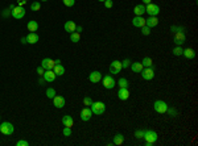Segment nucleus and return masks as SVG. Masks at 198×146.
I'll return each instance as SVG.
<instances>
[{
	"label": "nucleus",
	"mask_w": 198,
	"mask_h": 146,
	"mask_svg": "<svg viewBox=\"0 0 198 146\" xmlns=\"http://www.w3.org/2000/svg\"><path fill=\"white\" fill-rule=\"evenodd\" d=\"M90 109H91V112H92V115H97V116H100V115H103L104 112H106V104L104 103H102V101H92V104L90 105Z\"/></svg>",
	"instance_id": "obj_1"
},
{
	"label": "nucleus",
	"mask_w": 198,
	"mask_h": 146,
	"mask_svg": "<svg viewBox=\"0 0 198 146\" xmlns=\"http://www.w3.org/2000/svg\"><path fill=\"white\" fill-rule=\"evenodd\" d=\"M13 132H15V128H13V125L11 122L4 121L0 124V133H3L4 136H11Z\"/></svg>",
	"instance_id": "obj_2"
},
{
	"label": "nucleus",
	"mask_w": 198,
	"mask_h": 146,
	"mask_svg": "<svg viewBox=\"0 0 198 146\" xmlns=\"http://www.w3.org/2000/svg\"><path fill=\"white\" fill-rule=\"evenodd\" d=\"M153 108L157 113H166V111L169 107H168V104L164 100H156L153 103Z\"/></svg>",
	"instance_id": "obj_3"
},
{
	"label": "nucleus",
	"mask_w": 198,
	"mask_h": 146,
	"mask_svg": "<svg viewBox=\"0 0 198 146\" xmlns=\"http://www.w3.org/2000/svg\"><path fill=\"white\" fill-rule=\"evenodd\" d=\"M145 12L148 13V16H157L160 13V7L153 3H149L145 5Z\"/></svg>",
	"instance_id": "obj_4"
},
{
	"label": "nucleus",
	"mask_w": 198,
	"mask_h": 146,
	"mask_svg": "<svg viewBox=\"0 0 198 146\" xmlns=\"http://www.w3.org/2000/svg\"><path fill=\"white\" fill-rule=\"evenodd\" d=\"M140 74L143 76L144 80H152V79L154 78V69L153 67H144Z\"/></svg>",
	"instance_id": "obj_5"
},
{
	"label": "nucleus",
	"mask_w": 198,
	"mask_h": 146,
	"mask_svg": "<svg viewBox=\"0 0 198 146\" xmlns=\"http://www.w3.org/2000/svg\"><path fill=\"white\" fill-rule=\"evenodd\" d=\"M11 13H12V17L13 19L20 20V19H22L25 16V9H24V7H20L19 5V7H15Z\"/></svg>",
	"instance_id": "obj_6"
},
{
	"label": "nucleus",
	"mask_w": 198,
	"mask_h": 146,
	"mask_svg": "<svg viewBox=\"0 0 198 146\" xmlns=\"http://www.w3.org/2000/svg\"><path fill=\"white\" fill-rule=\"evenodd\" d=\"M185 41H186L185 33L184 32H176V34H174V37H173V42L176 44V46H181L182 44H185Z\"/></svg>",
	"instance_id": "obj_7"
},
{
	"label": "nucleus",
	"mask_w": 198,
	"mask_h": 146,
	"mask_svg": "<svg viewBox=\"0 0 198 146\" xmlns=\"http://www.w3.org/2000/svg\"><path fill=\"white\" fill-rule=\"evenodd\" d=\"M115 84H116V82H115V79L112 78V75H106L103 78V87L107 88V89H111L115 87Z\"/></svg>",
	"instance_id": "obj_8"
},
{
	"label": "nucleus",
	"mask_w": 198,
	"mask_h": 146,
	"mask_svg": "<svg viewBox=\"0 0 198 146\" xmlns=\"http://www.w3.org/2000/svg\"><path fill=\"white\" fill-rule=\"evenodd\" d=\"M143 138H145V141H148V142H156L157 141V138H158V136H157V133L154 130H145L144 132V137Z\"/></svg>",
	"instance_id": "obj_9"
},
{
	"label": "nucleus",
	"mask_w": 198,
	"mask_h": 146,
	"mask_svg": "<svg viewBox=\"0 0 198 146\" xmlns=\"http://www.w3.org/2000/svg\"><path fill=\"white\" fill-rule=\"evenodd\" d=\"M122 71V62L120 61H114L110 63V72L111 74H119Z\"/></svg>",
	"instance_id": "obj_10"
},
{
	"label": "nucleus",
	"mask_w": 198,
	"mask_h": 146,
	"mask_svg": "<svg viewBox=\"0 0 198 146\" xmlns=\"http://www.w3.org/2000/svg\"><path fill=\"white\" fill-rule=\"evenodd\" d=\"M91 116H92V112H91L90 108L85 107V108L81 111V120H82V121H88V120L91 118Z\"/></svg>",
	"instance_id": "obj_11"
},
{
	"label": "nucleus",
	"mask_w": 198,
	"mask_h": 146,
	"mask_svg": "<svg viewBox=\"0 0 198 146\" xmlns=\"http://www.w3.org/2000/svg\"><path fill=\"white\" fill-rule=\"evenodd\" d=\"M42 78L45 79V82L52 83V82H54V80H56L57 75L54 74V71H53V70H46V71L44 72V75H42Z\"/></svg>",
	"instance_id": "obj_12"
},
{
	"label": "nucleus",
	"mask_w": 198,
	"mask_h": 146,
	"mask_svg": "<svg viewBox=\"0 0 198 146\" xmlns=\"http://www.w3.org/2000/svg\"><path fill=\"white\" fill-rule=\"evenodd\" d=\"M54 61L50 58H44L41 62V66L45 69V70H53V67H54Z\"/></svg>",
	"instance_id": "obj_13"
},
{
	"label": "nucleus",
	"mask_w": 198,
	"mask_h": 146,
	"mask_svg": "<svg viewBox=\"0 0 198 146\" xmlns=\"http://www.w3.org/2000/svg\"><path fill=\"white\" fill-rule=\"evenodd\" d=\"M132 25L136 26V28H141V26L145 25V19L143 16H135L134 20H132Z\"/></svg>",
	"instance_id": "obj_14"
},
{
	"label": "nucleus",
	"mask_w": 198,
	"mask_h": 146,
	"mask_svg": "<svg viewBox=\"0 0 198 146\" xmlns=\"http://www.w3.org/2000/svg\"><path fill=\"white\" fill-rule=\"evenodd\" d=\"M53 104H54L56 108H64V105H65L64 96H57L56 95L54 98H53Z\"/></svg>",
	"instance_id": "obj_15"
},
{
	"label": "nucleus",
	"mask_w": 198,
	"mask_h": 146,
	"mask_svg": "<svg viewBox=\"0 0 198 146\" xmlns=\"http://www.w3.org/2000/svg\"><path fill=\"white\" fill-rule=\"evenodd\" d=\"M145 25L149 26V28H154V26L158 25V20L156 16H149L147 20H145Z\"/></svg>",
	"instance_id": "obj_16"
},
{
	"label": "nucleus",
	"mask_w": 198,
	"mask_h": 146,
	"mask_svg": "<svg viewBox=\"0 0 198 146\" xmlns=\"http://www.w3.org/2000/svg\"><path fill=\"white\" fill-rule=\"evenodd\" d=\"M102 79V74L99 71H92L90 75H88V80L91 83H98Z\"/></svg>",
	"instance_id": "obj_17"
},
{
	"label": "nucleus",
	"mask_w": 198,
	"mask_h": 146,
	"mask_svg": "<svg viewBox=\"0 0 198 146\" xmlns=\"http://www.w3.org/2000/svg\"><path fill=\"white\" fill-rule=\"evenodd\" d=\"M118 98L120 100H127L130 98V92H128V88H119L118 91Z\"/></svg>",
	"instance_id": "obj_18"
},
{
	"label": "nucleus",
	"mask_w": 198,
	"mask_h": 146,
	"mask_svg": "<svg viewBox=\"0 0 198 146\" xmlns=\"http://www.w3.org/2000/svg\"><path fill=\"white\" fill-rule=\"evenodd\" d=\"M26 38H28V44H37L38 42V39H40V37H38V34L37 33H34V32H31L28 36H26Z\"/></svg>",
	"instance_id": "obj_19"
},
{
	"label": "nucleus",
	"mask_w": 198,
	"mask_h": 146,
	"mask_svg": "<svg viewBox=\"0 0 198 146\" xmlns=\"http://www.w3.org/2000/svg\"><path fill=\"white\" fill-rule=\"evenodd\" d=\"M62 124H64V127H69V128H71L73 125H74V120H73L71 116L65 115L64 117H62Z\"/></svg>",
	"instance_id": "obj_20"
},
{
	"label": "nucleus",
	"mask_w": 198,
	"mask_h": 146,
	"mask_svg": "<svg viewBox=\"0 0 198 146\" xmlns=\"http://www.w3.org/2000/svg\"><path fill=\"white\" fill-rule=\"evenodd\" d=\"M64 28H65L66 32L73 33V32H75V29H77V25H75L74 21H66L65 25H64Z\"/></svg>",
	"instance_id": "obj_21"
},
{
	"label": "nucleus",
	"mask_w": 198,
	"mask_h": 146,
	"mask_svg": "<svg viewBox=\"0 0 198 146\" xmlns=\"http://www.w3.org/2000/svg\"><path fill=\"white\" fill-rule=\"evenodd\" d=\"M134 12H135V15L136 16H143L145 13V5L144 4H137L134 8Z\"/></svg>",
	"instance_id": "obj_22"
},
{
	"label": "nucleus",
	"mask_w": 198,
	"mask_h": 146,
	"mask_svg": "<svg viewBox=\"0 0 198 146\" xmlns=\"http://www.w3.org/2000/svg\"><path fill=\"white\" fill-rule=\"evenodd\" d=\"M182 55L185 58H188V59H193L194 57H196V53H194L193 49H185V50H182Z\"/></svg>",
	"instance_id": "obj_23"
},
{
	"label": "nucleus",
	"mask_w": 198,
	"mask_h": 146,
	"mask_svg": "<svg viewBox=\"0 0 198 146\" xmlns=\"http://www.w3.org/2000/svg\"><path fill=\"white\" fill-rule=\"evenodd\" d=\"M130 67L134 72H141V70L144 69V66L141 65V62H135V63H131Z\"/></svg>",
	"instance_id": "obj_24"
},
{
	"label": "nucleus",
	"mask_w": 198,
	"mask_h": 146,
	"mask_svg": "<svg viewBox=\"0 0 198 146\" xmlns=\"http://www.w3.org/2000/svg\"><path fill=\"white\" fill-rule=\"evenodd\" d=\"M53 71H54V74L57 76H61L65 74V67L62 65H54V67H53Z\"/></svg>",
	"instance_id": "obj_25"
},
{
	"label": "nucleus",
	"mask_w": 198,
	"mask_h": 146,
	"mask_svg": "<svg viewBox=\"0 0 198 146\" xmlns=\"http://www.w3.org/2000/svg\"><path fill=\"white\" fill-rule=\"evenodd\" d=\"M26 28H28L29 32H36L38 29V24L37 21H34V20H31V21L28 22V25H26Z\"/></svg>",
	"instance_id": "obj_26"
},
{
	"label": "nucleus",
	"mask_w": 198,
	"mask_h": 146,
	"mask_svg": "<svg viewBox=\"0 0 198 146\" xmlns=\"http://www.w3.org/2000/svg\"><path fill=\"white\" fill-rule=\"evenodd\" d=\"M123 142H124V136L119 133V134H116V136L114 137V142H112V144L119 146V145H123Z\"/></svg>",
	"instance_id": "obj_27"
},
{
	"label": "nucleus",
	"mask_w": 198,
	"mask_h": 146,
	"mask_svg": "<svg viewBox=\"0 0 198 146\" xmlns=\"http://www.w3.org/2000/svg\"><path fill=\"white\" fill-rule=\"evenodd\" d=\"M141 65H143L144 67H153V61H152V58H149V57H145L143 61H141Z\"/></svg>",
	"instance_id": "obj_28"
},
{
	"label": "nucleus",
	"mask_w": 198,
	"mask_h": 146,
	"mask_svg": "<svg viewBox=\"0 0 198 146\" xmlns=\"http://www.w3.org/2000/svg\"><path fill=\"white\" fill-rule=\"evenodd\" d=\"M118 84H119V87H120V88H128V87H130V83H128V80L125 78H120V79H119Z\"/></svg>",
	"instance_id": "obj_29"
},
{
	"label": "nucleus",
	"mask_w": 198,
	"mask_h": 146,
	"mask_svg": "<svg viewBox=\"0 0 198 146\" xmlns=\"http://www.w3.org/2000/svg\"><path fill=\"white\" fill-rule=\"evenodd\" d=\"M70 39H71V42L77 44V42H79V39H81V34L78 32H73V33H70Z\"/></svg>",
	"instance_id": "obj_30"
},
{
	"label": "nucleus",
	"mask_w": 198,
	"mask_h": 146,
	"mask_svg": "<svg viewBox=\"0 0 198 146\" xmlns=\"http://www.w3.org/2000/svg\"><path fill=\"white\" fill-rule=\"evenodd\" d=\"M182 50H184V49L181 48V46H176V48L172 50V53H173L176 57H180V55H182Z\"/></svg>",
	"instance_id": "obj_31"
},
{
	"label": "nucleus",
	"mask_w": 198,
	"mask_h": 146,
	"mask_svg": "<svg viewBox=\"0 0 198 146\" xmlns=\"http://www.w3.org/2000/svg\"><path fill=\"white\" fill-rule=\"evenodd\" d=\"M40 8H41L40 1H33L31 4V11H40Z\"/></svg>",
	"instance_id": "obj_32"
},
{
	"label": "nucleus",
	"mask_w": 198,
	"mask_h": 146,
	"mask_svg": "<svg viewBox=\"0 0 198 146\" xmlns=\"http://www.w3.org/2000/svg\"><path fill=\"white\" fill-rule=\"evenodd\" d=\"M46 96H48L49 99H53L56 96V89L54 88H48L46 89Z\"/></svg>",
	"instance_id": "obj_33"
},
{
	"label": "nucleus",
	"mask_w": 198,
	"mask_h": 146,
	"mask_svg": "<svg viewBox=\"0 0 198 146\" xmlns=\"http://www.w3.org/2000/svg\"><path fill=\"white\" fill-rule=\"evenodd\" d=\"M141 33H143L144 36H149L151 34V28L149 26H147V25L141 26Z\"/></svg>",
	"instance_id": "obj_34"
},
{
	"label": "nucleus",
	"mask_w": 198,
	"mask_h": 146,
	"mask_svg": "<svg viewBox=\"0 0 198 146\" xmlns=\"http://www.w3.org/2000/svg\"><path fill=\"white\" fill-rule=\"evenodd\" d=\"M131 59H128V58H125L123 62H122V69H127V67H130L131 66Z\"/></svg>",
	"instance_id": "obj_35"
},
{
	"label": "nucleus",
	"mask_w": 198,
	"mask_h": 146,
	"mask_svg": "<svg viewBox=\"0 0 198 146\" xmlns=\"http://www.w3.org/2000/svg\"><path fill=\"white\" fill-rule=\"evenodd\" d=\"M64 136H65V137H70V136H71V128L65 127L64 128Z\"/></svg>",
	"instance_id": "obj_36"
},
{
	"label": "nucleus",
	"mask_w": 198,
	"mask_h": 146,
	"mask_svg": "<svg viewBox=\"0 0 198 146\" xmlns=\"http://www.w3.org/2000/svg\"><path fill=\"white\" fill-rule=\"evenodd\" d=\"M144 132L145 130H140V129H139V130L135 132V137H136V138H143L144 137Z\"/></svg>",
	"instance_id": "obj_37"
},
{
	"label": "nucleus",
	"mask_w": 198,
	"mask_h": 146,
	"mask_svg": "<svg viewBox=\"0 0 198 146\" xmlns=\"http://www.w3.org/2000/svg\"><path fill=\"white\" fill-rule=\"evenodd\" d=\"M62 1H64V4L66 7H73L75 4V0H62Z\"/></svg>",
	"instance_id": "obj_38"
},
{
	"label": "nucleus",
	"mask_w": 198,
	"mask_h": 146,
	"mask_svg": "<svg viewBox=\"0 0 198 146\" xmlns=\"http://www.w3.org/2000/svg\"><path fill=\"white\" fill-rule=\"evenodd\" d=\"M16 145H17V146H28V145H29V142H28V141H25V140H20V141L16 142Z\"/></svg>",
	"instance_id": "obj_39"
},
{
	"label": "nucleus",
	"mask_w": 198,
	"mask_h": 146,
	"mask_svg": "<svg viewBox=\"0 0 198 146\" xmlns=\"http://www.w3.org/2000/svg\"><path fill=\"white\" fill-rule=\"evenodd\" d=\"M83 104L87 105V107H88V105H91V104H92L91 98H88V96H87V98H85V99H83Z\"/></svg>",
	"instance_id": "obj_40"
},
{
	"label": "nucleus",
	"mask_w": 198,
	"mask_h": 146,
	"mask_svg": "<svg viewBox=\"0 0 198 146\" xmlns=\"http://www.w3.org/2000/svg\"><path fill=\"white\" fill-rule=\"evenodd\" d=\"M104 7L106 8H112V0H104Z\"/></svg>",
	"instance_id": "obj_41"
},
{
	"label": "nucleus",
	"mask_w": 198,
	"mask_h": 146,
	"mask_svg": "<svg viewBox=\"0 0 198 146\" xmlns=\"http://www.w3.org/2000/svg\"><path fill=\"white\" fill-rule=\"evenodd\" d=\"M44 72H45V69L42 67V66H38V67H37V74L42 76V75H44Z\"/></svg>",
	"instance_id": "obj_42"
},
{
	"label": "nucleus",
	"mask_w": 198,
	"mask_h": 146,
	"mask_svg": "<svg viewBox=\"0 0 198 146\" xmlns=\"http://www.w3.org/2000/svg\"><path fill=\"white\" fill-rule=\"evenodd\" d=\"M170 29H172V32H174V31H177V32H184V29H182V28H178V26H174V25L172 26Z\"/></svg>",
	"instance_id": "obj_43"
},
{
	"label": "nucleus",
	"mask_w": 198,
	"mask_h": 146,
	"mask_svg": "<svg viewBox=\"0 0 198 146\" xmlns=\"http://www.w3.org/2000/svg\"><path fill=\"white\" fill-rule=\"evenodd\" d=\"M166 112H170L172 117H174V116H176V111H173V109H170V108H168V111H166Z\"/></svg>",
	"instance_id": "obj_44"
},
{
	"label": "nucleus",
	"mask_w": 198,
	"mask_h": 146,
	"mask_svg": "<svg viewBox=\"0 0 198 146\" xmlns=\"http://www.w3.org/2000/svg\"><path fill=\"white\" fill-rule=\"evenodd\" d=\"M26 3V0H17V4L20 5V7H22Z\"/></svg>",
	"instance_id": "obj_45"
},
{
	"label": "nucleus",
	"mask_w": 198,
	"mask_h": 146,
	"mask_svg": "<svg viewBox=\"0 0 198 146\" xmlns=\"http://www.w3.org/2000/svg\"><path fill=\"white\" fill-rule=\"evenodd\" d=\"M21 44H24V45L28 44V38H26V37H22V38H21Z\"/></svg>",
	"instance_id": "obj_46"
},
{
	"label": "nucleus",
	"mask_w": 198,
	"mask_h": 146,
	"mask_svg": "<svg viewBox=\"0 0 198 146\" xmlns=\"http://www.w3.org/2000/svg\"><path fill=\"white\" fill-rule=\"evenodd\" d=\"M141 1H143V4H149V3H152V0H141Z\"/></svg>",
	"instance_id": "obj_47"
},
{
	"label": "nucleus",
	"mask_w": 198,
	"mask_h": 146,
	"mask_svg": "<svg viewBox=\"0 0 198 146\" xmlns=\"http://www.w3.org/2000/svg\"><path fill=\"white\" fill-rule=\"evenodd\" d=\"M75 32H82V26H77V29H75Z\"/></svg>",
	"instance_id": "obj_48"
},
{
	"label": "nucleus",
	"mask_w": 198,
	"mask_h": 146,
	"mask_svg": "<svg viewBox=\"0 0 198 146\" xmlns=\"http://www.w3.org/2000/svg\"><path fill=\"white\" fill-rule=\"evenodd\" d=\"M44 82H45V79H44V78H41V79H40V80H38L40 84H44Z\"/></svg>",
	"instance_id": "obj_49"
},
{
	"label": "nucleus",
	"mask_w": 198,
	"mask_h": 146,
	"mask_svg": "<svg viewBox=\"0 0 198 146\" xmlns=\"http://www.w3.org/2000/svg\"><path fill=\"white\" fill-rule=\"evenodd\" d=\"M54 63H56V65H61V61H59V59H56Z\"/></svg>",
	"instance_id": "obj_50"
},
{
	"label": "nucleus",
	"mask_w": 198,
	"mask_h": 146,
	"mask_svg": "<svg viewBox=\"0 0 198 146\" xmlns=\"http://www.w3.org/2000/svg\"><path fill=\"white\" fill-rule=\"evenodd\" d=\"M98 1H104V0H98Z\"/></svg>",
	"instance_id": "obj_51"
},
{
	"label": "nucleus",
	"mask_w": 198,
	"mask_h": 146,
	"mask_svg": "<svg viewBox=\"0 0 198 146\" xmlns=\"http://www.w3.org/2000/svg\"><path fill=\"white\" fill-rule=\"evenodd\" d=\"M42 1H48V0H42Z\"/></svg>",
	"instance_id": "obj_52"
}]
</instances>
